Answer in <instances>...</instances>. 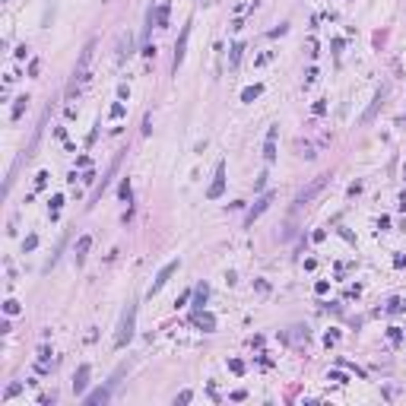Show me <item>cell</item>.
I'll use <instances>...</instances> for the list:
<instances>
[{
	"instance_id": "obj_1",
	"label": "cell",
	"mask_w": 406,
	"mask_h": 406,
	"mask_svg": "<svg viewBox=\"0 0 406 406\" xmlns=\"http://www.w3.org/2000/svg\"><path fill=\"white\" fill-rule=\"evenodd\" d=\"M92 54H96V42H89L83 51H80V61L73 67V83H70V96H77L89 86V67H92Z\"/></svg>"
},
{
	"instance_id": "obj_2",
	"label": "cell",
	"mask_w": 406,
	"mask_h": 406,
	"mask_svg": "<svg viewBox=\"0 0 406 406\" xmlns=\"http://www.w3.org/2000/svg\"><path fill=\"white\" fill-rule=\"evenodd\" d=\"M134 330H137V302H127L124 315H121V324H118V334H115V346H127L134 340Z\"/></svg>"
},
{
	"instance_id": "obj_3",
	"label": "cell",
	"mask_w": 406,
	"mask_h": 406,
	"mask_svg": "<svg viewBox=\"0 0 406 406\" xmlns=\"http://www.w3.org/2000/svg\"><path fill=\"white\" fill-rule=\"evenodd\" d=\"M324 188H327V175H318L315 181L308 184V188H302V191H299V197H295V207H305V203H311V200H315V197L324 191Z\"/></svg>"
},
{
	"instance_id": "obj_4",
	"label": "cell",
	"mask_w": 406,
	"mask_h": 406,
	"mask_svg": "<svg viewBox=\"0 0 406 406\" xmlns=\"http://www.w3.org/2000/svg\"><path fill=\"white\" fill-rule=\"evenodd\" d=\"M223 191H226V162H219L216 165V175H213V184L207 188V197L210 200H219V197H223Z\"/></svg>"
},
{
	"instance_id": "obj_5",
	"label": "cell",
	"mask_w": 406,
	"mask_h": 406,
	"mask_svg": "<svg viewBox=\"0 0 406 406\" xmlns=\"http://www.w3.org/2000/svg\"><path fill=\"white\" fill-rule=\"evenodd\" d=\"M178 273V261H172V264H165L162 270H159V276L153 280V289H150V295H156V292H162V286L172 280V276Z\"/></svg>"
},
{
	"instance_id": "obj_6",
	"label": "cell",
	"mask_w": 406,
	"mask_h": 406,
	"mask_svg": "<svg viewBox=\"0 0 406 406\" xmlns=\"http://www.w3.org/2000/svg\"><path fill=\"white\" fill-rule=\"evenodd\" d=\"M188 39H191V23L181 29V39H178V45H175V70L184 64V54H188Z\"/></svg>"
},
{
	"instance_id": "obj_7",
	"label": "cell",
	"mask_w": 406,
	"mask_h": 406,
	"mask_svg": "<svg viewBox=\"0 0 406 406\" xmlns=\"http://www.w3.org/2000/svg\"><path fill=\"white\" fill-rule=\"evenodd\" d=\"M384 96H387V89H378V92H375L372 105H368V108H365V115H362V124H372V121H375V115L381 112V105H384Z\"/></svg>"
},
{
	"instance_id": "obj_8",
	"label": "cell",
	"mask_w": 406,
	"mask_h": 406,
	"mask_svg": "<svg viewBox=\"0 0 406 406\" xmlns=\"http://www.w3.org/2000/svg\"><path fill=\"white\" fill-rule=\"evenodd\" d=\"M89 372H92L89 365H80V368H77V375H73V394H77V397L86 394V387H89Z\"/></svg>"
},
{
	"instance_id": "obj_9",
	"label": "cell",
	"mask_w": 406,
	"mask_h": 406,
	"mask_svg": "<svg viewBox=\"0 0 406 406\" xmlns=\"http://www.w3.org/2000/svg\"><path fill=\"white\" fill-rule=\"evenodd\" d=\"M270 203H273V194H264L261 200L254 203V207H251V213H248V226L254 223V219H261V216L267 213V207H270Z\"/></svg>"
},
{
	"instance_id": "obj_10",
	"label": "cell",
	"mask_w": 406,
	"mask_h": 406,
	"mask_svg": "<svg viewBox=\"0 0 406 406\" xmlns=\"http://www.w3.org/2000/svg\"><path fill=\"white\" fill-rule=\"evenodd\" d=\"M83 400L89 403V406H105L108 400H112V387H99V391H92V394H83Z\"/></svg>"
},
{
	"instance_id": "obj_11",
	"label": "cell",
	"mask_w": 406,
	"mask_h": 406,
	"mask_svg": "<svg viewBox=\"0 0 406 406\" xmlns=\"http://www.w3.org/2000/svg\"><path fill=\"white\" fill-rule=\"evenodd\" d=\"M169 13H172V4H169V0H159V7L153 10L156 26H169Z\"/></svg>"
},
{
	"instance_id": "obj_12",
	"label": "cell",
	"mask_w": 406,
	"mask_h": 406,
	"mask_svg": "<svg viewBox=\"0 0 406 406\" xmlns=\"http://www.w3.org/2000/svg\"><path fill=\"white\" fill-rule=\"evenodd\" d=\"M131 54H134V35H131V32H124V35H121V42H118V61L131 58Z\"/></svg>"
},
{
	"instance_id": "obj_13",
	"label": "cell",
	"mask_w": 406,
	"mask_h": 406,
	"mask_svg": "<svg viewBox=\"0 0 406 406\" xmlns=\"http://www.w3.org/2000/svg\"><path fill=\"white\" fill-rule=\"evenodd\" d=\"M89 248H92V238H89V235H83L80 242H77V248H73V257H77V264H83V261H86Z\"/></svg>"
},
{
	"instance_id": "obj_14",
	"label": "cell",
	"mask_w": 406,
	"mask_h": 406,
	"mask_svg": "<svg viewBox=\"0 0 406 406\" xmlns=\"http://www.w3.org/2000/svg\"><path fill=\"white\" fill-rule=\"evenodd\" d=\"M194 324L203 327V330H216V318L207 315V311H197V315H194Z\"/></svg>"
},
{
	"instance_id": "obj_15",
	"label": "cell",
	"mask_w": 406,
	"mask_h": 406,
	"mask_svg": "<svg viewBox=\"0 0 406 406\" xmlns=\"http://www.w3.org/2000/svg\"><path fill=\"white\" fill-rule=\"evenodd\" d=\"M207 295H210L207 283H200V286H197V292H194V308H197V311H203V305H207Z\"/></svg>"
},
{
	"instance_id": "obj_16",
	"label": "cell",
	"mask_w": 406,
	"mask_h": 406,
	"mask_svg": "<svg viewBox=\"0 0 406 406\" xmlns=\"http://www.w3.org/2000/svg\"><path fill=\"white\" fill-rule=\"evenodd\" d=\"M264 159H267V162H273V159H276V131H270V134H267V146H264Z\"/></svg>"
},
{
	"instance_id": "obj_17",
	"label": "cell",
	"mask_w": 406,
	"mask_h": 406,
	"mask_svg": "<svg viewBox=\"0 0 406 406\" xmlns=\"http://www.w3.org/2000/svg\"><path fill=\"white\" fill-rule=\"evenodd\" d=\"M261 92H264V86H261V83H254V86H248V89L242 92V102H254L257 96H261Z\"/></svg>"
},
{
	"instance_id": "obj_18",
	"label": "cell",
	"mask_w": 406,
	"mask_h": 406,
	"mask_svg": "<svg viewBox=\"0 0 406 406\" xmlns=\"http://www.w3.org/2000/svg\"><path fill=\"white\" fill-rule=\"evenodd\" d=\"M26 105H29V99H26V96H20V99H16V105H13V121H20V118H23Z\"/></svg>"
},
{
	"instance_id": "obj_19",
	"label": "cell",
	"mask_w": 406,
	"mask_h": 406,
	"mask_svg": "<svg viewBox=\"0 0 406 406\" xmlns=\"http://www.w3.org/2000/svg\"><path fill=\"white\" fill-rule=\"evenodd\" d=\"M61 203H64V197H61V194H54V197H51V219H58V210H61Z\"/></svg>"
},
{
	"instance_id": "obj_20",
	"label": "cell",
	"mask_w": 406,
	"mask_h": 406,
	"mask_svg": "<svg viewBox=\"0 0 406 406\" xmlns=\"http://www.w3.org/2000/svg\"><path fill=\"white\" fill-rule=\"evenodd\" d=\"M118 194H121V200H127V203H131V181H121V188H118Z\"/></svg>"
},
{
	"instance_id": "obj_21",
	"label": "cell",
	"mask_w": 406,
	"mask_h": 406,
	"mask_svg": "<svg viewBox=\"0 0 406 406\" xmlns=\"http://www.w3.org/2000/svg\"><path fill=\"white\" fill-rule=\"evenodd\" d=\"M35 245H39V235H29L23 242V251H35Z\"/></svg>"
},
{
	"instance_id": "obj_22",
	"label": "cell",
	"mask_w": 406,
	"mask_h": 406,
	"mask_svg": "<svg viewBox=\"0 0 406 406\" xmlns=\"http://www.w3.org/2000/svg\"><path fill=\"white\" fill-rule=\"evenodd\" d=\"M124 112H127V108H124V105L118 102V105H112V112H108V115H112V118L118 121V118H124Z\"/></svg>"
},
{
	"instance_id": "obj_23",
	"label": "cell",
	"mask_w": 406,
	"mask_h": 406,
	"mask_svg": "<svg viewBox=\"0 0 406 406\" xmlns=\"http://www.w3.org/2000/svg\"><path fill=\"white\" fill-rule=\"evenodd\" d=\"M4 311H7V315H20V302H13V299H10V302L4 305Z\"/></svg>"
},
{
	"instance_id": "obj_24",
	"label": "cell",
	"mask_w": 406,
	"mask_h": 406,
	"mask_svg": "<svg viewBox=\"0 0 406 406\" xmlns=\"http://www.w3.org/2000/svg\"><path fill=\"white\" fill-rule=\"evenodd\" d=\"M238 61H242V45L232 48V67H238Z\"/></svg>"
},
{
	"instance_id": "obj_25",
	"label": "cell",
	"mask_w": 406,
	"mask_h": 406,
	"mask_svg": "<svg viewBox=\"0 0 406 406\" xmlns=\"http://www.w3.org/2000/svg\"><path fill=\"white\" fill-rule=\"evenodd\" d=\"M191 397H194V394H191V391H181V394H178V397H175V403H191Z\"/></svg>"
},
{
	"instance_id": "obj_26",
	"label": "cell",
	"mask_w": 406,
	"mask_h": 406,
	"mask_svg": "<svg viewBox=\"0 0 406 406\" xmlns=\"http://www.w3.org/2000/svg\"><path fill=\"white\" fill-rule=\"evenodd\" d=\"M229 368H232V372H235V375H242V372H245V365H242V362H238V359H232V362H229Z\"/></svg>"
},
{
	"instance_id": "obj_27",
	"label": "cell",
	"mask_w": 406,
	"mask_h": 406,
	"mask_svg": "<svg viewBox=\"0 0 406 406\" xmlns=\"http://www.w3.org/2000/svg\"><path fill=\"white\" fill-rule=\"evenodd\" d=\"M20 391H23V387H20V384H10V387H7V394H4V397L10 400V397H16V394H20Z\"/></svg>"
},
{
	"instance_id": "obj_28",
	"label": "cell",
	"mask_w": 406,
	"mask_h": 406,
	"mask_svg": "<svg viewBox=\"0 0 406 406\" xmlns=\"http://www.w3.org/2000/svg\"><path fill=\"white\" fill-rule=\"evenodd\" d=\"M39 70H42V64H39V61H32V64H29V73H32V77H39Z\"/></svg>"
},
{
	"instance_id": "obj_29",
	"label": "cell",
	"mask_w": 406,
	"mask_h": 406,
	"mask_svg": "<svg viewBox=\"0 0 406 406\" xmlns=\"http://www.w3.org/2000/svg\"><path fill=\"white\" fill-rule=\"evenodd\" d=\"M330 381H340V384H343V381H346V375H343V372H330Z\"/></svg>"
}]
</instances>
